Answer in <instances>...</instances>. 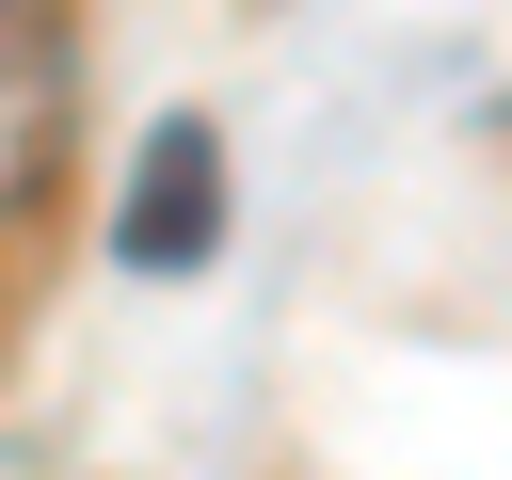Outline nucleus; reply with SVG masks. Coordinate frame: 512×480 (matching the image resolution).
<instances>
[{
	"instance_id": "nucleus-1",
	"label": "nucleus",
	"mask_w": 512,
	"mask_h": 480,
	"mask_svg": "<svg viewBox=\"0 0 512 480\" xmlns=\"http://www.w3.org/2000/svg\"><path fill=\"white\" fill-rule=\"evenodd\" d=\"M208 224H224V144L176 112V128L144 144V192H128V256H144V272H192V256H208Z\"/></svg>"
},
{
	"instance_id": "nucleus-2",
	"label": "nucleus",
	"mask_w": 512,
	"mask_h": 480,
	"mask_svg": "<svg viewBox=\"0 0 512 480\" xmlns=\"http://www.w3.org/2000/svg\"><path fill=\"white\" fill-rule=\"evenodd\" d=\"M64 80V0H0V112H48Z\"/></svg>"
}]
</instances>
